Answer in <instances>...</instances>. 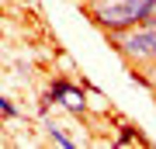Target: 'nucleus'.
<instances>
[{"label":"nucleus","instance_id":"1","mask_svg":"<svg viewBox=\"0 0 156 149\" xmlns=\"http://www.w3.org/2000/svg\"><path fill=\"white\" fill-rule=\"evenodd\" d=\"M80 4H83V14L101 31L111 35V31H125V28L142 24L156 0H80Z\"/></svg>","mask_w":156,"mask_h":149},{"label":"nucleus","instance_id":"2","mask_svg":"<svg viewBox=\"0 0 156 149\" xmlns=\"http://www.w3.org/2000/svg\"><path fill=\"white\" fill-rule=\"evenodd\" d=\"M108 42L115 45V52L128 66H149V62H156V24H149V21H142L135 28H125V31H111Z\"/></svg>","mask_w":156,"mask_h":149},{"label":"nucleus","instance_id":"3","mask_svg":"<svg viewBox=\"0 0 156 149\" xmlns=\"http://www.w3.org/2000/svg\"><path fill=\"white\" fill-rule=\"evenodd\" d=\"M45 101H49V104H59L62 111H69V115H80V118L87 115V94L76 83H69V80H52L49 90H45Z\"/></svg>","mask_w":156,"mask_h":149},{"label":"nucleus","instance_id":"4","mask_svg":"<svg viewBox=\"0 0 156 149\" xmlns=\"http://www.w3.org/2000/svg\"><path fill=\"white\" fill-rule=\"evenodd\" d=\"M45 135H49V142H56V146H62V149H76V139H69L59 125H52L49 118H45Z\"/></svg>","mask_w":156,"mask_h":149},{"label":"nucleus","instance_id":"5","mask_svg":"<svg viewBox=\"0 0 156 149\" xmlns=\"http://www.w3.org/2000/svg\"><path fill=\"white\" fill-rule=\"evenodd\" d=\"M149 146V139L139 135V132H132V125H122V135H118V146Z\"/></svg>","mask_w":156,"mask_h":149},{"label":"nucleus","instance_id":"6","mask_svg":"<svg viewBox=\"0 0 156 149\" xmlns=\"http://www.w3.org/2000/svg\"><path fill=\"white\" fill-rule=\"evenodd\" d=\"M0 115H4V118H7V122H14V118H17V115H21V111H17V108L11 104V101H7L4 94H0Z\"/></svg>","mask_w":156,"mask_h":149},{"label":"nucleus","instance_id":"7","mask_svg":"<svg viewBox=\"0 0 156 149\" xmlns=\"http://www.w3.org/2000/svg\"><path fill=\"white\" fill-rule=\"evenodd\" d=\"M146 73H149V83H153V94H156V62H149V66H146Z\"/></svg>","mask_w":156,"mask_h":149},{"label":"nucleus","instance_id":"8","mask_svg":"<svg viewBox=\"0 0 156 149\" xmlns=\"http://www.w3.org/2000/svg\"><path fill=\"white\" fill-rule=\"evenodd\" d=\"M149 24H156V4H153V11H149V17H146Z\"/></svg>","mask_w":156,"mask_h":149}]
</instances>
